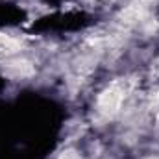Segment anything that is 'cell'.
<instances>
[{"mask_svg":"<svg viewBox=\"0 0 159 159\" xmlns=\"http://www.w3.org/2000/svg\"><path fill=\"white\" fill-rule=\"evenodd\" d=\"M124 98V89L119 83H113L107 91H104L98 98V111L106 117H111L119 111L120 102Z\"/></svg>","mask_w":159,"mask_h":159,"instance_id":"1","label":"cell"},{"mask_svg":"<svg viewBox=\"0 0 159 159\" xmlns=\"http://www.w3.org/2000/svg\"><path fill=\"white\" fill-rule=\"evenodd\" d=\"M61 159H78V157H76V154H74V152H67Z\"/></svg>","mask_w":159,"mask_h":159,"instance_id":"2","label":"cell"}]
</instances>
